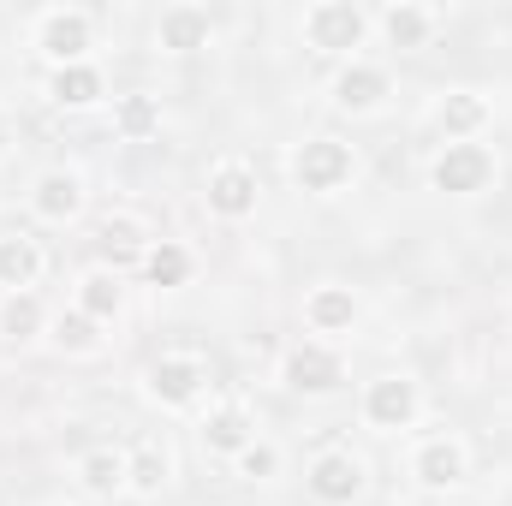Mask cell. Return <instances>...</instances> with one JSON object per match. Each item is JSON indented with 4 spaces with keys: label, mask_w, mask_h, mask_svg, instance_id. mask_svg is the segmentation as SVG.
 Returning a JSON list of instances; mask_svg holds the SVG:
<instances>
[{
    "label": "cell",
    "mask_w": 512,
    "mask_h": 506,
    "mask_svg": "<svg viewBox=\"0 0 512 506\" xmlns=\"http://www.w3.org/2000/svg\"><path fill=\"white\" fill-rule=\"evenodd\" d=\"M358 179V149L334 131H316L292 149V185L304 197H340L346 185Z\"/></svg>",
    "instance_id": "7a4b0ae2"
},
{
    "label": "cell",
    "mask_w": 512,
    "mask_h": 506,
    "mask_svg": "<svg viewBox=\"0 0 512 506\" xmlns=\"http://www.w3.org/2000/svg\"><path fill=\"white\" fill-rule=\"evenodd\" d=\"M30 42H36V54L48 60V72L84 66L90 48H96V12H84V6H48V12H36Z\"/></svg>",
    "instance_id": "277c9868"
},
{
    "label": "cell",
    "mask_w": 512,
    "mask_h": 506,
    "mask_svg": "<svg viewBox=\"0 0 512 506\" xmlns=\"http://www.w3.org/2000/svg\"><path fill=\"white\" fill-rule=\"evenodd\" d=\"M364 322V298L346 286V280H322V286H310L304 292V328H310V340H340V334H352Z\"/></svg>",
    "instance_id": "4fadbf2b"
},
{
    "label": "cell",
    "mask_w": 512,
    "mask_h": 506,
    "mask_svg": "<svg viewBox=\"0 0 512 506\" xmlns=\"http://www.w3.org/2000/svg\"><path fill=\"white\" fill-rule=\"evenodd\" d=\"M364 489H370V465L352 447H322L304 465V495L316 506H352L364 501Z\"/></svg>",
    "instance_id": "ba28073f"
},
{
    "label": "cell",
    "mask_w": 512,
    "mask_h": 506,
    "mask_svg": "<svg viewBox=\"0 0 512 506\" xmlns=\"http://www.w3.org/2000/svg\"><path fill=\"white\" fill-rule=\"evenodd\" d=\"M48 340L66 358H96L102 352V322H90L84 310H60V316H48Z\"/></svg>",
    "instance_id": "484cf974"
},
{
    "label": "cell",
    "mask_w": 512,
    "mask_h": 506,
    "mask_svg": "<svg viewBox=\"0 0 512 506\" xmlns=\"http://www.w3.org/2000/svg\"><path fill=\"white\" fill-rule=\"evenodd\" d=\"M96 245H102V256H108L102 268H114V274H120L126 262L143 268V251H149V239H143V227H137L131 215H108V221H102V233H96Z\"/></svg>",
    "instance_id": "4316f807"
},
{
    "label": "cell",
    "mask_w": 512,
    "mask_h": 506,
    "mask_svg": "<svg viewBox=\"0 0 512 506\" xmlns=\"http://www.w3.org/2000/svg\"><path fill=\"white\" fill-rule=\"evenodd\" d=\"M197 441H203V453H209V459H239V453L256 441V417L239 405V399H221V405H209V411H203Z\"/></svg>",
    "instance_id": "2e32d148"
},
{
    "label": "cell",
    "mask_w": 512,
    "mask_h": 506,
    "mask_svg": "<svg viewBox=\"0 0 512 506\" xmlns=\"http://www.w3.org/2000/svg\"><path fill=\"white\" fill-rule=\"evenodd\" d=\"M102 96H108V78H102V66H96V60L48 72V102H54V108H66V114H84V108H96Z\"/></svg>",
    "instance_id": "ffe728a7"
},
{
    "label": "cell",
    "mask_w": 512,
    "mask_h": 506,
    "mask_svg": "<svg viewBox=\"0 0 512 506\" xmlns=\"http://www.w3.org/2000/svg\"><path fill=\"white\" fill-rule=\"evenodd\" d=\"M114 137H120V143H149V137H161V96H143V90L114 96Z\"/></svg>",
    "instance_id": "d4e9b609"
},
{
    "label": "cell",
    "mask_w": 512,
    "mask_h": 506,
    "mask_svg": "<svg viewBox=\"0 0 512 506\" xmlns=\"http://www.w3.org/2000/svg\"><path fill=\"white\" fill-rule=\"evenodd\" d=\"M72 310H84L90 322H120L126 316V280L114 274V268H84L78 274V286H72Z\"/></svg>",
    "instance_id": "ac0fdd59"
},
{
    "label": "cell",
    "mask_w": 512,
    "mask_h": 506,
    "mask_svg": "<svg viewBox=\"0 0 512 506\" xmlns=\"http://www.w3.org/2000/svg\"><path fill=\"white\" fill-rule=\"evenodd\" d=\"M48 506H78V501H48Z\"/></svg>",
    "instance_id": "f546056e"
},
{
    "label": "cell",
    "mask_w": 512,
    "mask_h": 506,
    "mask_svg": "<svg viewBox=\"0 0 512 506\" xmlns=\"http://www.w3.org/2000/svg\"><path fill=\"white\" fill-rule=\"evenodd\" d=\"M12 149V126H6V114H0V155Z\"/></svg>",
    "instance_id": "f1b7e54d"
},
{
    "label": "cell",
    "mask_w": 512,
    "mask_h": 506,
    "mask_svg": "<svg viewBox=\"0 0 512 506\" xmlns=\"http://www.w3.org/2000/svg\"><path fill=\"white\" fill-rule=\"evenodd\" d=\"M501 179V161L489 143H441L429 161V185L441 197H483Z\"/></svg>",
    "instance_id": "8992f818"
},
{
    "label": "cell",
    "mask_w": 512,
    "mask_h": 506,
    "mask_svg": "<svg viewBox=\"0 0 512 506\" xmlns=\"http://www.w3.org/2000/svg\"><path fill=\"white\" fill-rule=\"evenodd\" d=\"M209 42H215L209 6L179 0V6H167V12L155 18V48H161V54H197V48H209Z\"/></svg>",
    "instance_id": "e0dca14e"
},
{
    "label": "cell",
    "mask_w": 512,
    "mask_h": 506,
    "mask_svg": "<svg viewBox=\"0 0 512 506\" xmlns=\"http://www.w3.org/2000/svg\"><path fill=\"white\" fill-rule=\"evenodd\" d=\"M167 483H173V453H167L161 441H137V447L126 453V495L155 501Z\"/></svg>",
    "instance_id": "7402d4cb"
},
{
    "label": "cell",
    "mask_w": 512,
    "mask_h": 506,
    "mask_svg": "<svg viewBox=\"0 0 512 506\" xmlns=\"http://www.w3.org/2000/svg\"><path fill=\"white\" fill-rule=\"evenodd\" d=\"M36 334H48V310L36 292H0V340L6 346H30Z\"/></svg>",
    "instance_id": "603a6c76"
},
{
    "label": "cell",
    "mask_w": 512,
    "mask_h": 506,
    "mask_svg": "<svg viewBox=\"0 0 512 506\" xmlns=\"http://www.w3.org/2000/svg\"><path fill=\"white\" fill-rule=\"evenodd\" d=\"M298 36H304L310 54L346 66V60H358V48L376 36V24H370V12H364L358 0H316V6H304Z\"/></svg>",
    "instance_id": "6da1fadb"
},
{
    "label": "cell",
    "mask_w": 512,
    "mask_h": 506,
    "mask_svg": "<svg viewBox=\"0 0 512 506\" xmlns=\"http://www.w3.org/2000/svg\"><path fill=\"white\" fill-rule=\"evenodd\" d=\"M471 477V447L447 429V435H423L417 447H411V483L417 489H435V495H447V489H459Z\"/></svg>",
    "instance_id": "7c38bea8"
},
{
    "label": "cell",
    "mask_w": 512,
    "mask_h": 506,
    "mask_svg": "<svg viewBox=\"0 0 512 506\" xmlns=\"http://www.w3.org/2000/svg\"><path fill=\"white\" fill-rule=\"evenodd\" d=\"M387 96H393V72L376 66V60H346V66H334V78H328V102H334V114H352V120H364V114H382Z\"/></svg>",
    "instance_id": "9c48e42d"
},
{
    "label": "cell",
    "mask_w": 512,
    "mask_h": 506,
    "mask_svg": "<svg viewBox=\"0 0 512 506\" xmlns=\"http://www.w3.org/2000/svg\"><path fill=\"white\" fill-rule=\"evenodd\" d=\"M358 411H364V423H370L376 435H405V429H417V417H423V387H417V376H405V370H387V376L364 381Z\"/></svg>",
    "instance_id": "52a82bcc"
},
{
    "label": "cell",
    "mask_w": 512,
    "mask_h": 506,
    "mask_svg": "<svg viewBox=\"0 0 512 506\" xmlns=\"http://www.w3.org/2000/svg\"><path fill=\"white\" fill-rule=\"evenodd\" d=\"M143 399L155 411H197L209 399V364L197 352H161L143 364Z\"/></svg>",
    "instance_id": "3957f363"
},
{
    "label": "cell",
    "mask_w": 512,
    "mask_h": 506,
    "mask_svg": "<svg viewBox=\"0 0 512 506\" xmlns=\"http://www.w3.org/2000/svg\"><path fill=\"white\" fill-rule=\"evenodd\" d=\"M495 126V102L483 90H447L435 102V131L441 143H483V131Z\"/></svg>",
    "instance_id": "9a60e30c"
},
{
    "label": "cell",
    "mask_w": 512,
    "mask_h": 506,
    "mask_svg": "<svg viewBox=\"0 0 512 506\" xmlns=\"http://www.w3.org/2000/svg\"><path fill=\"white\" fill-rule=\"evenodd\" d=\"M48 256L30 233H0V292H36Z\"/></svg>",
    "instance_id": "44dd1931"
},
{
    "label": "cell",
    "mask_w": 512,
    "mask_h": 506,
    "mask_svg": "<svg viewBox=\"0 0 512 506\" xmlns=\"http://www.w3.org/2000/svg\"><path fill=\"white\" fill-rule=\"evenodd\" d=\"M191 274H197V256L185 251L179 239H149V251H143V280H149V286L173 292V286H185Z\"/></svg>",
    "instance_id": "cb8c5ba5"
},
{
    "label": "cell",
    "mask_w": 512,
    "mask_h": 506,
    "mask_svg": "<svg viewBox=\"0 0 512 506\" xmlns=\"http://www.w3.org/2000/svg\"><path fill=\"white\" fill-rule=\"evenodd\" d=\"M72 483L90 495V501H114L126 495V453L120 447H90L72 459Z\"/></svg>",
    "instance_id": "d6986e66"
},
{
    "label": "cell",
    "mask_w": 512,
    "mask_h": 506,
    "mask_svg": "<svg viewBox=\"0 0 512 506\" xmlns=\"http://www.w3.org/2000/svg\"><path fill=\"white\" fill-rule=\"evenodd\" d=\"M280 465H286V459H280V447H274V441H262V435H256L239 459H233V471H239L245 483H274V477H280Z\"/></svg>",
    "instance_id": "83f0119b"
},
{
    "label": "cell",
    "mask_w": 512,
    "mask_h": 506,
    "mask_svg": "<svg viewBox=\"0 0 512 506\" xmlns=\"http://www.w3.org/2000/svg\"><path fill=\"white\" fill-rule=\"evenodd\" d=\"M280 387L298 393V399H328V393H340V387H346V358H340V346H328V340H292L286 358H280Z\"/></svg>",
    "instance_id": "5b68a950"
},
{
    "label": "cell",
    "mask_w": 512,
    "mask_h": 506,
    "mask_svg": "<svg viewBox=\"0 0 512 506\" xmlns=\"http://www.w3.org/2000/svg\"><path fill=\"white\" fill-rule=\"evenodd\" d=\"M30 215L42 221V227H72V221H84V209H90V185H84V173L78 167H48V173H36L30 179Z\"/></svg>",
    "instance_id": "8fae6325"
},
{
    "label": "cell",
    "mask_w": 512,
    "mask_h": 506,
    "mask_svg": "<svg viewBox=\"0 0 512 506\" xmlns=\"http://www.w3.org/2000/svg\"><path fill=\"white\" fill-rule=\"evenodd\" d=\"M256 203H262V179H256L251 161H215V167H209V179H203V209H209L215 221L239 227V221L256 215Z\"/></svg>",
    "instance_id": "30bf717a"
},
{
    "label": "cell",
    "mask_w": 512,
    "mask_h": 506,
    "mask_svg": "<svg viewBox=\"0 0 512 506\" xmlns=\"http://www.w3.org/2000/svg\"><path fill=\"white\" fill-rule=\"evenodd\" d=\"M370 24H376V36H382L387 48L417 54V48H429V42H435L441 12H435V6H423V0H387L382 12H370Z\"/></svg>",
    "instance_id": "5bb4252c"
}]
</instances>
